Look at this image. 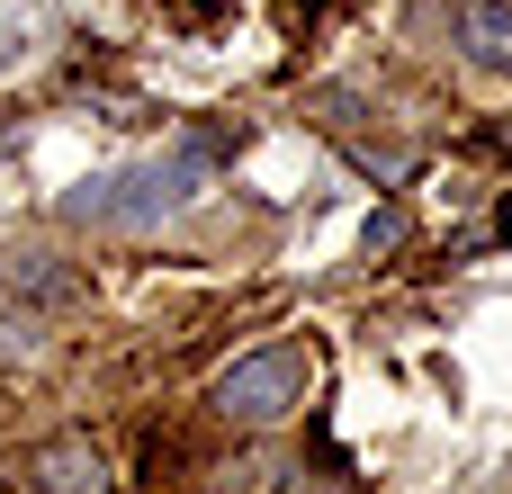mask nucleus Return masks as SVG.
Instances as JSON below:
<instances>
[{
	"instance_id": "obj_7",
	"label": "nucleus",
	"mask_w": 512,
	"mask_h": 494,
	"mask_svg": "<svg viewBox=\"0 0 512 494\" xmlns=\"http://www.w3.org/2000/svg\"><path fill=\"white\" fill-rule=\"evenodd\" d=\"M315 9H324V0H279V18H288V27H306Z\"/></svg>"
},
{
	"instance_id": "obj_2",
	"label": "nucleus",
	"mask_w": 512,
	"mask_h": 494,
	"mask_svg": "<svg viewBox=\"0 0 512 494\" xmlns=\"http://www.w3.org/2000/svg\"><path fill=\"white\" fill-rule=\"evenodd\" d=\"M306 387H315L306 351H297V342H270V351H243V360L216 378V414H225V423H279V414L306 405Z\"/></svg>"
},
{
	"instance_id": "obj_4",
	"label": "nucleus",
	"mask_w": 512,
	"mask_h": 494,
	"mask_svg": "<svg viewBox=\"0 0 512 494\" xmlns=\"http://www.w3.org/2000/svg\"><path fill=\"white\" fill-rule=\"evenodd\" d=\"M36 486L45 494H108V468H99V450L81 432H63V441L36 450Z\"/></svg>"
},
{
	"instance_id": "obj_5",
	"label": "nucleus",
	"mask_w": 512,
	"mask_h": 494,
	"mask_svg": "<svg viewBox=\"0 0 512 494\" xmlns=\"http://www.w3.org/2000/svg\"><path fill=\"white\" fill-rule=\"evenodd\" d=\"M0 288H27V297H63L72 279H63V270H45V252H18V261L0 270Z\"/></svg>"
},
{
	"instance_id": "obj_3",
	"label": "nucleus",
	"mask_w": 512,
	"mask_h": 494,
	"mask_svg": "<svg viewBox=\"0 0 512 494\" xmlns=\"http://www.w3.org/2000/svg\"><path fill=\"white\" fill-rule=\"evenodd\" d=\"M459 54L477 72H512V0H459Z\"/></svg>"
},
{
	"instance_id": "obj_1",
	"label": "nucleus",
	"mask_w": 512,
	"mask_h": 494,
	"mask_svg": "<svg viewBox=\"0 0 512 494\" xmlns=\"http://www.w3.org/2000/svg\"><path fill=\"white\" fill-rule=\"evenodd\" d=\"M216 153H225V135H189V144H171V153H153V162L90 171V180L63 189V216H72V225H108V234H144V225L180 216V207L216 180Z\"/></svg>"
},
{
	"instance_id": "obj_6",
	"label": "nucleus",
	"mask_w": 512,
	"mask_h": 494,
	"mask_svg": "<svg viewBox=\"0 0 512 494\" xmlns=\"http://www.w3.org/2000/svg\"><path fill=\"white\" fill-rule=\"evenodd\" d=\"M396 243H405V216L378 207V216H369V252H396Z\"/></svg>"
}]
</instances>
